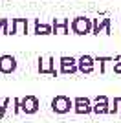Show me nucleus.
I'll return each instance as SVG.
<instances>
[{
	"mask_svg": "<svg viewBox=\"0 0 121 123\" xmlns=\"http://www.w3.org/2000/svg\"><path fill=\"white\" fill-rule=\"evenodd\" d=\"M70 28L75 35L92 33V18H88V17H75V18L70 22Z\"/></svg>",
	"mask_w": 121,
	"mask_h": 123,
	"instance_id": "1",
	"label": "nucleus"
},
{
	"mask_svg": "<svg viewBox=\"0 0 121 123\" xmlns=\"http://www.w3.org/2000/svg\"><path fill=\"white\" fill-rule=\"evenodd\" d=\"M70 108H73V101L68 96H55L51 101V110L55 114H66L70 112Z\"/></svg>",
	"mask_w": 121,
	"mask_h": 123,
	"instance_id": "2",
	"label": "nucleus"
},
{
	"mask_svg": "<svg viewBox=\"0 0 121 123\" xmlns=\"http://www.w3.org/2000/svg\"><path fill=\"white\" fill-rule=\"evenodd\" d=\"M112 18H108V17H105V18H94L92 20V33L94 35H99L101 31H105L106 35H110L112 33Z\"/></svg>",
	"mask_w": 121,
	"mask_h": 123,
	"instance_id": "3",
	"label": "nucleus"
},
{
	"mask_svg": "<svg viewBox=\"0 0 121 123\" xmlns=\"http://www.w3.org/2000/svg\"><path fill=\"white\" fill-rule=\"evenodd\" d=\"M59 64H60L59 74L68 75V74H75L77 72V59H75V57L62 55V57H59Z\"/></svg>",
	"mask_w": 121,
	"mask_h": 123,
	"instance_id": "4",
	"label": "nucleus"
},
{
	"mask_svg": "<svg viewBox=\"0 0 121 123\" xmlns=\"http://www.w3.org/2000/svg\"><path fill=\"white\" fill-rule=\"evenodd\" d=\"M20 112H26V114H35L39 110V99L35 96H26V98L20 99Z\"/></svg>",
	"mask_w": 121,
	"mask_h": 123,
	"instance_id": "5",
	"label": "nucleus"
},
{
	"mask_svg": "<svg viewBox=\"0 0 121 123\" xmlns=\"http://www.w3.org/2000/svg\"><path fill=\"white\" fill-rule=\"evenodd\" d=\"M39 72L40 74H50V75H59V72H57L55 68V57H40L39 59Z\"/></svg>",
	"mask_w": 121,
	"mask_h": 123,
	"instance_id": "6",
	"label": "nucleus"
},
{
	"mask_svg": "<svg viewBox=\"0 0 121 123\" xmlns=\"http://www.w3.org/2000/svg\"><path fill=\"white\" fill-rule=\"evenodd\" d=\"M73 101V110L77 114H90L92 112V101L88 98H75Z\"/></svg>",
	"mask_w": 121,
	"mask_h": 123,
	"instance_id": "7",
	"label": "nucleus"
},
{
	"mask_svg": "<svg viewBox=\"0 0 121 123\" xmlns=\"http://www.w3.org/2000/svg\"><path fill=\"white\" fill-rule=\"evenodd\" d=\"M92 112H96V114H108L110 112L108 98H106V96H97V98L94 99V105H92Z\"/></svg>",
	"mask_w": 121,
	"mask_h": 123,
	"instance_id": "8",
	"label": "nucleus"
},
{
	"mask_svg": "<svg viewBox=\"0 0 121 123\" xmlns=\"http://www.w3.org/2000/svg\"><path fill=\"white\" fill-rule=\"evenodd\" d=\"M17 68V59L13 55H0V72L2 74H11Z\"/></svg>",
	"mask_w": 121,
	"mask_h": 123,
	"instance_id": "9",
	"label": "nucleus"
},
{
	"mask_svg": "<svg viewBox=\"0 0 121 123\" xmlns=\"http://www.w3.org/2000/svg\"><path fill=\"white\" fill-rule=\"evenodd\" d=\"M77 70L83 74H92L94 72V57L92 55H81L77 59Z\"/></svg>",
	"mask_w": 121,
	"mask_h": 123,
	"instance_id": "10",
	"label": "nucleus"
},
{
	"mask_svg": "<svg viewBox=\"0 0 121 123\" xmlns=\"http://www.w3.org/2000/svg\"><path fill=\"white\" fill-rule=\"evenodd\" d=\"M28 30V20L26 18H13L9 24V33H26Z\"/></svg>",
	"mask_w": 121,
	"mask_h": 123,
	"instance_id": "11",
	"label": "nucleus"
},
{
	"mask_svg": "<svg viewBox=\"0 0 121 123\" xmlns=\"http://www.w3.org/2000/svg\"><path fill=\"white\" fill-rule=\"evenodd\" d=\"M51 31L53 33H70V18H62V20H53L51 26Z\"/></svg>",
	"mask_w": 121,
	"mask_h": 123,
	"instance_id": "12",
	"label": "nucleus"
},
{
	"mask_svg": "<svg viewBox=\"0 0 121 123\" xmlns=\"http://www.w3.org/2000/svg\"><path fill=\"white\" fill-rule=\"evenodd\" d=\"M35 33H37V35H50V33H53V31H51V26L50 24H40V22L37 20Z\"/></svg>",
	"mask_w": 121,
	"mask_h": 123,
	"instance_id": "13",
	"label": "nucleus"
},
{
	"mask_svg": "<svg viewBox=\"0 0 121 123\" xmlns=\"http://www.w3.org/2000/svg\"><path fill=\"white\" fill-rule=\"evenodd\" d=\"M94 62H99V72L105 74V64L106 62H114V57H94Z\"/></svg>",
	"mask_w": 121,
	"mask_h": 123,
	"instance_id": "14",
	"label": "nucleus"
},
{
	"mask_svg": "<svg viewBox=\"0 0 121 123\" xmlns=\"http://www.w3.org/2000/svg\"><path fill=\"white\" fill-rule=\"evenodd\" d=\"M9 24H11L9 18H0V30H2V33L9 35Z\"/></svg>",
	"mask_w": 121,
	"mask_h": 123,
	"instance_id": "15",
	"label": "nucleus"
},
{
	"mask_svg": "<svg viewBox=\"0 0 121 123\" xmlns=\"http://www.w3.org/2000/svg\"><path fill=\"white\" fill-rule=\"evenodd\" d=\"M110 112H112V114L121 112V98H114V107L110 108Z\"/></svg>",
	"mask_w": 121,
	"mask_h": 123,
	"instance_id": "16",
	"label": "nucleus"
},
{
	"mask_svg": "<svg viewBox=\"0 0 121 123\" xmlns=\"http://www.w3.org/2000/svg\"><path fill=\"white\" fill-rule=\"evenodd\" d=\"M114 72H116V74H121V55H116V57H114Z\"/></svg>",
	"mask_w": 121,
	"mask_h": 123,
	"instance_id": "17",
	"label": "nucleus"
}]
</instances>
